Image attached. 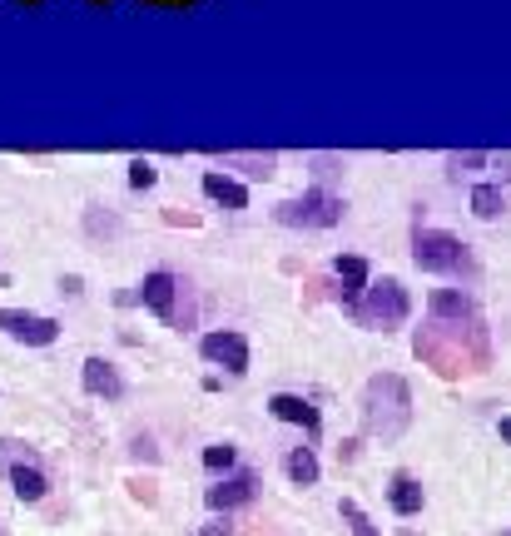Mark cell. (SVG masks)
Here are the masks:
<instances>
[{
	"instance_id": "obj_1",
	"label": "cell",
	"mask_w": 511,
	"mask_h": 536,
	"mask_svg": "<svg viewBox=\"0 0 511 536\" xmlns=\"http://www.w3.org/2000/svg\"><path fill=\"white\" fill-rule=\"evenodd\" d=\"M412 422V393L397 373H378L363 388V432L378 442H397Z\"/></svg>"
},
{
	"instance_id": "obj_2",
	"label": "cell",
	"mask_w": 511,
	"mask_h": 536,
	"mask_svg": "<svg viewBox=\"0 0 511 536\" xmlns=\"http://www.w3.org/2000/svg\"><path fill=\"white\" fill-rule=\"evenodd\" d=\"M363 328H378V333H392V328H402L407 323V313H412V298H407V288L397 283V278H373L368 288H363V298L348 308Z\"/></svg>"
},
{
	"instance_id": "obj_3",
	"label": "cell",
	"mask_w": 511,
	"mask_h": 536,
	"mask_svg": "<svg viewBox=\"0 0 511 536\" xmlns=\"http://www.w3.org/2000/svg\"><path fill=\"white\" fill-rule=\"evenodd\" d=\"M0 477L15 492V502H25V507L45 502V492H50V477H45L40 457L25 442H15V437H0Z\"/></svg>"
},
{
	"instance_id": "obj_4",
	"label": "cell",
	"mask_w": 511,
	"mask_h": 536,
	"mask_svg": "<svg viewBox=\"0 0 511 536\" xmlns=\"http://www.w3.org/2000/svg\"><path fill=\"white\" fill-rule=\"evenodd\" d=\"M343 209H348L343 194H333L328 184H313V189L283 199V204L273 209V219L288 224V229H333V224L343 219Z\"/></svg>"
},
{
	"instance_id": "obj_5",
	"label": "cell",
	"mask_w": 511,
	"mask_h": 536,
	"mask_svg": "<svg viewBox=\"0 0 511 536\" xmlns=\"http://www.w3.org/2000/svg\"><path fill=\"white\" fill-rule=\"evenodd\" d=\"M412 264L427 268V273H477L472 249L447 229H417L412 234Z\"/></svg>"
},
{
	"instance_id": "obj_6",
	"label": "cell",
	"mask_w": 511,
	"mask_h": 536,
	"mask_svg": "<svg viewBox=\"0 0 511 536\" xmlns=\"http://www.w3.org/2000/svg\"><path fill=\"white\" fill-rule=\"evenodd\" d=\"M0 333L25 343V348H50L60 338V323L45 313H25V308H0Z\"/></svg>"
},
{
	"instance_id": "obj_7",
	"label": "cell",
	"mask_w": 511,
	"mask_h": 536,
	"mask_svg": "<svg viewBox=\"0 0 511 536\" xmlns=\"http://www.w3.org/2000/svg\"><path fill=\"white\" fill-rule=\"evenodd\" d=\"M199 353L214 363V368H229L234 378L249 373V338L234 333V328H219V333H204L199 338Z\"/></svg>"
},
{
	"instance_id": "obj_8",
	"label": "cell",
	"mask_w": 511,
	"mask_h": 536,
	"mask_svg": "<svg viewBox=\"0 0 511 536\" xmlns=\"http://www.w3.org/2000/svg\"><path fill=\"white\" fill-rule=\"evenodd\" d=\"M139 303H144L149 313H159L164 323H179V278H174L169 268L144 273V283H139Z\"/></svg>"
},
{
	"instance_id": "obj_9",
	"label": "cell",
	"mask_w": 511,
	"mask_h": 536,
	"mask_svg": "<svg viewBox=\"0 0 511 536\" xmlns=\"http://www.w3.org/2000/svg\"><path fill=\"white\" fill-rule=\"evenodd\" d=\"M258 492V477L254 472H234V477H224V482H214L209 492H204V502H209V512H219V517H229L234 507H244V502H254Z\"/></svg>"
},
{
	"instance_id": "obj_10",
	"label": "cell",
	"mask_w": 511,
	"mask_h": 536,
	"mask_svg": "<svg viewBox=\"0 0 511 536\" xmlns=\"http://www.w3.org/2000/svg\"><path fill=\"white\" fill-rule=\"evenodd\" d=\"M80 383H85V393L90 398H125V378H120V368L110 363V358H85V368H80Z\"/></svg>"
},
{
	"instance_id": "obj_11",
	"label": "cell",
	"mask_w": 511,
	"mask_h": 536,
	"mask_svg": "<svg viewBox=\"0 0 511 536\" xmlns=\"http://www.w3.org/2000/svg\"><path fill=\"white\" fill-rule=\"evenodd\" d=\"M204 194L219 204V209H249V184L244 179H234L229 169H204Z\"/></svg>"
},
{
	"instance_id": "obj_12",
	"label": "cell",
	"mask_w": 511,
	"mask_h": 536,
	"mask_svg": "<svg viewBox=\"0 0 511 536\" xmlns=\"http://www.w3.org/2000/svg\"><path fill=\"white\" fill-rule=\"evenodd\" d=\"M333 278H338L343 303L353 308V303L363 298V288L373 283V268H368V259H358V254H338V259H333Z\"/></svg>"
},
{
	"instance_id": "obj_13",
	"label": "cell",
	"mask_w": 511,
	"mask_h": 536,
	"mask_svg": "<svg viewBox=\"0 0 511 536\" xmlns=\"http://www.w3.org/2000/svg\"><path fill=\"white\" fill-rule=\"evenodd\" d=\"M268 412H273L278 422L303 427V432H318V427H323V412L308 398H298V393H273V398H268Z\"/></svg>"
},
{
	"instance_id": "obj_14",
	"label": "cell",
	"mask_w": 511,
	"mask_h": 536,
	"mask_svg": "<svg viewBox=\"0 0 511 536\" xmlns=\"http://www.w3.org/2000/svg\"><path fill=\"white\" fill-rule=\"evenodd\" d=\"M427 308H432L437 323H472V318H477V308H472V298H467L462 288H437V293L427 298Z\"/></svg>"
},
{
	"instance_id": "obj_15",
	"label": "cell",
	"mask_w": 511,
	"mask_h": 536,
	"mask_svg": "<svg viewBox=\"0 0 511 536\" xmlns=\"http://www.w3.org/2000/svg\"><path fill=\"white\" fill-rule=\"evenodd\" d=\"M283 472H288V482L293 487H318V452L313 447H293L288 457H283Z\"/></svg>"
},
{
	"instance_id": "obj_16",
	"label": "cell",
	"mask_w": 511,
	"mask_h": 536,
	"mask_svg": "<svg viewBox=\"0 0 511 536\" xmlns=\"http://www.w3.org/2000/svg\"><path fill=\"white\" fill-rule=\"evenodd\" d=\"M387 502H392V512H397V517H417L427 497H422V487H417L407 472H397V477H392V487H387Z\"/></svg>"
},
{
	"instance_id": "obj_17",
	"label": "cell",
	"mask_w": 511,
	"mask_h": 536,
	"mask_svg": "<svg viewBox=\"0 0 511 536\" xmlns=\"http://www.w3.org/2000/svg\"><path fill=\"white\" fill-rule=\"evenodd\" d=\"M472 214L487 219V224L502 219V214H507V194H502V184H477V189H472Z\"/></svg>"
},
{
	"instance_id": "obj_18",
	"label": "cell",
	"mask_w": 511,
	"mask_h": 536,
	"mask_svg": "<svg viewBox=\"0 0 511 536\" xmlns=\"http://www.w3.org/2000/svg\"><path fill=\"white\" fill-rule=\"evenodd\" d=\"M487 164H492V154H477V149H472V154H447V174H452V179L477 174V169H487Z\"/></svg>"
},
{
	"instance_id": "obj_19",
	"label": "cell",
	"mask_w": 511,
	"mask_h": 536,
	"mask_svg": "<svg viewBox=\"0 0 511 536\" xmlns=\"http://www.w3.org/2000/svg\"><path fill=\"white\" fill-rule=\"evenodd\" d=\"M154 184H159V169H154V159L134 154V159H129V189H154Z\"/></svg>"
},
{
	"instance_id": "obj_20",
	"label": "cell",
	"mask_w": 511,
	"mask_h": 536,
	"mask_svg": "<svg viewBox=\"0 0 511 536\" xmlns=\"http://www.w3.org/2000/svg\"><path fill=\"white\" fill-rule=\"evenodd\" d=\"M338 512H343V522L353 527V536H378V527L368 522V512H363L353 497H343V502H338Z\"/></svg>"
},
{
	"instance_id": "obj_21",
	"label": "cell",
	"mask_w": 511,
	"mask_h": 536,
	"mask_svg": "<svg viewBox=\"0 0 511 536\" xmlns=\"http://www.w3.org/2000/svg\"><path fill=\"white\" fill-rule=\"evenodd\" d=\"M234 462H239V452H234L229 442H214V447H204V467H209V472H229Z\"/></svg>"
},
{
	"instance_id": "obj_22",
	"label": "cell",
	"mask_w": 511,
	"mask_h": 536,
	"mask_svg": "<svg viewBox=\"0 0 511 536\" xmlns=\"http://www.w3.org/2000/svg\"><path fill=\"white\" fill-rule=\"evenodd\" d=\"M224 164H249V169H244V174H254V179H268V174H273V164H278V159H273V154H229V159H224Z\"/></svg>"
},
{
	"instance_id": "obj_23",
	"label": "cell",
	"mask_w": 511,
	"mask_h": 536,
	"mask_svg": "<svg viewBox=\"0 0 511 536\" xmlns=\"http://www.w3.org/2000/svg\"><path fill=\"white\" fill-rule=\"evenodd\" d=\"M90 234H105V239H115V234H120V219H115V214H105V219H100V214H90Z\"/></svg>"
},
{
	"instance_id": "obj_24",
	"label": "cell",
	"mask_w": 511,
	"mask_h": 536,
	"mask_svg": "<svg viewBox=\"0 0 511 536\" xmlns=\"http://www.w3.org/2000/svg\"><path fill=\"white\" fill-rule=\"evenodd\" d=\"M199 536H234V527H229V517H219V512H214V517L199 527Z\"/></svg>"
},
{
	"instance_id": "obj_25",
	"label": "cell",
	"mask_w": 511,
	"mask_h": 536,
	"mask_svg": "<svg viewBox=\"0 0 511 536\" xmlns=\"http://www.w3.org/2000/svg\"><path fill=\"white\" fill-rule=\"evenodd\" d=\"M502 437H507V442H511V417H502Z\"/></svg>"
},
{
	"instance_id": "obj_26",
	"label": "cell",
	"mask_w": 511,
	"mask_h": 536,
	"mask_svg": "<svg viewBox=\"0 0 511 536\" xmlns=\"http://www.w3.org/2000/svg\"><path fill=\"white\" fill-rule=\"evenodd\" d=\"M95 5H100V0H95Z\"/></svg>"
},
{
	"instance_id": "obj_27",
	"label": "cell",
	"mask_w": 511,
	"mask_h": 536,
	"mask_svg": "<svg viewBox=\"0 0 511 536\" xmlns=\"http://www.w3.org/2000/svg\"><path fill=\"white\" fill-rule=\"evenodd\" d=\"M507 536H511V532H507Z\"/></svg>"
}]
</instances>
